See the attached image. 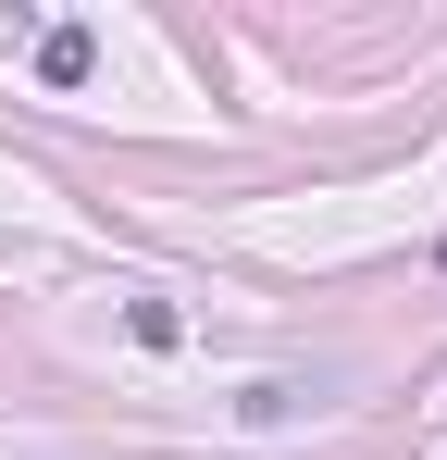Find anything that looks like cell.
<instances>
[{
	"label": "cell",
	"instance_id": "cell-2",
	"mask_svg": "<svg viewBox=\"0 0 447 460\" xmlns=\"http://www.w3.org/2000/svg\"><path fill=\"white\" fill-rule=\"evenodd\" d=\"M125 336H137V349H174V336H187V311H174V299H125Z\"/></svg>",
	"mask_w": 447,
	"mask_h": 460
},
{
	"label": "cell",
	"instance_id": "cell-1",
	"mask_svg": "<svg viewBox=\"0 0 447 460\" xmlns=\"http://www.w3.org/2000/svg\"><path fill=\"white\" fill-rule=\"evenodd\" d=\"M87 63H100L87 25H38V75H50V87H87Z\"/></svg>",
	"mask_w": 447,
	"mask_h": 460
}]
</instances>
